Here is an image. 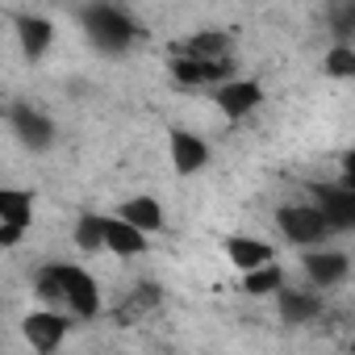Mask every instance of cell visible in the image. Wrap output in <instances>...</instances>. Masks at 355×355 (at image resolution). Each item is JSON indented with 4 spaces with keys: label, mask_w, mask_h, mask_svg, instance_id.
I'll return each mask as SVG.
<instances>
[{
    "label": "cell",
    "mask_w": 355,
    "mask_h": 355,
    "mask_svg": "<svg viewBox=\"0 0 355 355\" xmlns=\"http://www.w3.org/2000/svg\"><path fill=\"white\" fill-rule=\"evenodd\" d=\"M34 297L38 305H51L71 322H96L105 313L101 280L84 263H67V259H51L34 272Z\"/></svg>",
    "instance_id": "cell-1"
},
{
    "label": "cell",
    "mask_w": 355,
    "mask_h": 355,
    "mask_svg": "<svg viewBox=\"0 0 355 355\" xmlns=\"http://www.w3.org/2000/svg\"><path fill=\"white\" fill-rule=\"evenodd\" d=\"M80 30H84L88 46L109 55V59H121L142 42V26L134 21V13L113 5V0H92V5H84L80 9Z\"/></svg>",
    "instance_id": "cell-2"
},
{
    "label": "cell",
    "mask_w": 355,
    "mask_h": 355,
    "mask_svg": "<svg viewBox=\"0 0 355 355\" xmlns=\"http://www.w3.org/2000/svg\"><path fill=\"white\" fill-rule=\"evenodd\" d=\"M167 76H171L175 88H184V92H209L222 80L239 76V55H230V59H197V55L167 51Z\"/></svg>",
    "instance_id": "cell-3"
},
{
    "label": "cell",
    "mask_w": 355,
    "mask_h": 355,
    "mask_svg": "<svg viewBox=\"0 0 355 355\" xmlns=\"http://www.w3.org/2000/svg\"><path fill=\"white\" fill-rule=\"evenodd\" d=\"M276 230H280V239H284L288 247H297V251L322 247V243L334 239V230L326 226V218H322V209H318L313 201L280 205V209H276Z\"/></svg>",
    "instance_id": "cell-4"
},
{
    "label": "cell",
    "mask_w": 355,
    "mask_h": 355,
    "mask_svg": "<svg viewBox=\"0 0 355 355\" xmlns=\"http://www.w3.org/2000/svg\"><path fill=\"white\" fill-rule=\"evenodd\" d=\"M34 214H38V197L30 189L0 184V251L17 247L34 230Z\"/></svg>",
    "instance_id": "cell-5"
},
{
    "label": "cell",
    "mask_w": 355,
    "mask_h": 355,
    "mask_svg": "<svg viewBox=\"0 0 355 355\" xmlns=\"http://www.w3.org/2000/svg\"><path fill=\"white\" fill-rule=\"evenodd\" d=\"M301 272H305V280H309L313 288L330 293V288H343V284L351 280V255H347L343 247H330V243L305 247V251H301Z\"/></svg>",
    "instance_id": "cell-6"
},
{
    "label": "cell",
    "mask_w": 355,
    "mask_h": 355,
    "mask_svg": "<svg viewBox=\"0 0 355 355\" xmlns=\"http://www.w3.org/2000/svg\"><path fill=\"white\" fill-rule=\"evenodd\" d=\"M71 318L67 313H59V309H51V305H38V309H30L26 318H21V338H26V347H34L38 355H51V351H59L63 343H67V334H71Z\"/></svg>",
    "instance_id": "cell-7"
},
{
    "label": "cell",
    "mask_w": 355,
    "mask_h": 355,
    "mask_svg": "<svg viewBox=\"0 0 355 355\" xmlns=\"http://www.w3.org/2000/svg\"><path fill=\"white\" fill-rule=\"evenodd\" d=\"M167 159H171L175 175H197V171L209 167L214 146H209L205 134H197L189 125H167Z\"/></svg>",
    "instance_id": "cell-8"
},
{
    "label": "cell",
    "mask_w": 355,
    "mask_h": 355,
    "mask_svg": "<svg viewBox=\"0 0 355 355\" xmlns=\"http://www.w3.org/2000/svg\"><path fill=\"white\" fill-rule=\"evenodd\" d=\"M5 125H9L13 138H17L26 150H34V155L51 150L55 138H59L55 121H51L42 109H34V105H9V109H5Z\"/></svg>",
    "instance_id": "cell-9"
},
{
    "label": "cell",
    "mask_w": 355,
    "mask_h": 355,
    "mask_svg": "<svg viewBox=\"0 0 355 355\" xmlns=\"http://www.w3.org/2000/svg\"><path fill=\"white\" fill-rule=\"evenodd\" d=\"M209 101L222 109L226 121H247L263 105V84L259 80H247V76H230L218 88H209Z\"/></svg>",
    "instance_id": "cell-10"
},
{
    "label": "cell",
    "mask_w": 355,
    "mask_h": 355,
    "mask_svg": "<svg viewBox=\"0 0 355 355\" xmlns=\"http://www.w3.org/2000/svg\"><path fill=\"white\" fill-rule=\"evenodd\" d=\"M309 201L322 209L326 226L334 234L355 230V184L338 180V184H309Z\"/></svg>",
    "instance_id": "cell-11"
},
{
    "label": "cell",
    "mask_w": 355,
    "mask_h": 355,
    "mask_svg": "<svg viewBox=\"0 0 355 355\" xmlns=\"http://www.w3.org/2000/svg\"><path fill=\"white\" fill-rule=\"evenodd\" d=\"M276 309H280V318L288 322V326H309V322H318L322 313H326V293L322 288H293L288 280L276 288Z\"/></svg>",
    "instance_id": "cell-12"
},
{
    "label": "cell",
    "mask_w": 355,
    "mask_h": 355,
    "mask_svg": "<svg viewBox=\"0 0 355 355\" xmlns=\"http://www.w3.org/2000/svg\"><path fill=\"white\" fill-rule=\"evenodd\" d=\"M101 234H105V251L117 259H138L150 247V234H142L138 226H130L117 214H101Z\"/></svg>",
    "instance_id": "cell-13"
},
{
    "label": "cell",
    "mask_w": 355,
    "mask_h": 355,
    "mask_svg": "<svg viewBox=\"0 0 355 355\" xmlns=\"http://www.w3.org/2000/svg\"><path fill=\"white\" fill-rule=\"evenodd\" d=\"M13 34H17V46L30 63H38L51 46H55V21L42 17V13H17L13 17Z\"/></svg>",
    "instance_id": "cell-14"
},
{
    "label": "cell",
    "mask_w": 355,
    "mask_h": 355,
    "mask_svg": "<svg viewBox=\"0 0 355 355\" xmlns=\"http://www.w3.org/2000/svg\"><path fill=\"white\" fill-rule=\"evenodd\" d=\"M117 218H125L130 226H138V230L150 234V239L167 230V209H163V201L150 197V193H134V197H125V201L117 205Z\"/></svg>",
    "instance_id": "cell-15"
},
{
    "label": "cell",
    "mask_w": 355,
    "mask_h": 355,
    "mask_svg": "<svg viewBox=\"0 0 355 355\" xmlns=\"http://www.w3.org/2000/svg\"><path fill=\"white\" fill-rule=\"evenodd\" d=\"M159 305H163V288L150 284V280H142V284H134V288L117 301L113 318H117L121 326H138V322H150V318L159 313Z\"/></svg>",
    "instance_id": "cell-16"
},
{
    "label": "cell",
    "mask_w": 355,
    "mask_h": 355,
    "mask_svg": "<svg viewBox=\"0 0 355 355\" xmlns=\"http://www.w3.org/2000/svg\"><path fill=\"white\" fill-rule=\"evenodd\" d=\"M171 51L175 55H197V59H230V55H239V42H234L230 30H197V34L180 38Z\"/></svg>",
    "instance_id": "cell-17"
},
{
    "label": "cell",
    "mask_w": 355,
    "mask_h": 355,
    "mask_svg": "<svg viewBox=\"0 0 355 355\" xmlns=\"http://www.w3.org/2000/svg\"><path fill=\"white\" fill-rule=\"evenodd\" d=\"M222 251H226V259H230L239 272H251V268L276 259V247H272L268 239H255V234H226Z\"/></svg>",
    "instance_id": "cell-18"
},
{
    "label": "cell",
    "mask_w": 355,
    "mask_h": 355,
    "mask_svg": "<svg viewBox=\"0 0 355 355\" xmlns=\"http://www.w3.org/2000/svg\"><path fill=\"white\" fill-rule=\"evenodd\" d=\"M280 284H284V268H280V259L243 272V293H247V297H276Z\"/></svg>",
    "instance_id": "cell-19"
},
{
    "label": "cell",
    "mask_w": 355,
    "mask_h": 355,
    "mask_svg": "<svg viewBox=\"0 0 355 355\" xmlns=\"http://www.w3.org/2000/svg\"><path fill=\"white\" fill-rule=\"evenodd\" d=\"M322 76L326 80H355V42H334L322 55Z\"/></svg>",
    "instance_id": "cell-20"
},
{
    "label": "cell",
    "mask_w": 355,
    "mask_h": 355,
    "mask_svg": "<svg viewBox=\"0 0 355 355\" xmlns=\"http://www.w3.org/2000/svg\"><path fill=\"white\" fill-rule=\"evenodd\" d=\"M71 243L80 255H101L105 251V234H101V214H80L71 226Z\"/></svg>",
    "instance_id": "cell-21"
},
{
    "label": "cell",
    "mask_w": 355,
    "mask_h": 355,
    "mask_svg": "<svg viewBox=\"0 0 355 355\" xmlns=\"http://www.w3.org/2000/svg\"><path fill=\"white\" fill-rule=\"evenodd\" d=\"M326 30L334 42H355V0H330L326 5Z\"/></svg>",
    "instance_id": "cell-22"
},
{
    "label": "cell",
    "mask_w": 355,
    "mask_h": 355,
    "mask_svg": "<svg viewBox=\"0 0 355 355\" xmlns=\"http://www.w3.org/2000/svg\"><path fill=\"white\" fill-rule=\"evenodd\" d=\"M5 109H9V105H5V101H0V121H5Z\"/></svg>",
    "instance_id": "cell-23"
}]
</instances>
